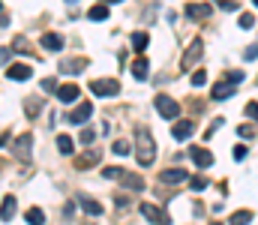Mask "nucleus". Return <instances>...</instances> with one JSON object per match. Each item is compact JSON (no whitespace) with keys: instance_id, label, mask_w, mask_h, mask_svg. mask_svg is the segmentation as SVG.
Listing matches in <instances>:
<instances>
[{"instance_id":"f257e3e1","label":"nucleus","mask_w":258,"mask_h":225,"mask_svg":"<svg viewBox=\"0 0 258 225\" xmlns=\"http://www.w3.org/2000/svg\"><path fill=\"white\" fill-rule=\"evenodd\" d=\"M135 159H138L141 168H150L156 162V144H153V138L144 126H138V132H135Z\"/></svg>"},{"instance_id":"39448f33","label":"nucleus","mask_w":258,"mask_h":225,"mask_svg":"<svg viewBox=\"0 0 258 225\" xmlns=\"http://www.w3.org/2000/svg\"><path fill=\"white\" fill-rule=\"evenodd\" d=\"M201 54H204V42H201V39H192V42H189V48L183 51V60H180V66H183V69H192L195 63L201 60Z\"/></svg>"},{"instance_id":"473e14b6","label":"nucleus","mask_w":258,"mask_h":225,"mask_svg":"<svg viewBox=\"0 0 258 225\" xmlns=\"http://www.w3.org/2000/svg\"><path fill=\"white\" fill-rule=\"evenodd\" d=\"M120 174H123L120 168H102V177H105V180H117Z\"/></svg>"},{"instance_id":"2f4dec72","label":"nucleus","mask_w":258,"mask_h":225,"mask_svg":"<svg viewBox=\"0 0 258 225\" xmlns=\"http://www.w3.org/2000/svg\"><path fill=\"white\" fill-rule=\"evenodd\" d=\"M93 138H96V135H93V129H84V132L78 135V141H81L84 147H87V144H93Z\"/></svg>"},{"instance_id":"7c9ffc66","label":"nucleus","mask_w":258,"mask_h":225,"mask_svg":"<svg viewBox=\"0 0 258 225\" xmlns=\"http://www.w3.org/2000/svg\"><path fill=\"white\" fill-rule=\"evenodd\" d=\"M39 108H42V105H39L36 99H27V111H30L27 117H39Z\"/></svg>"},{"instance_id":"2eb2a0df","label":"nucleus","mask_w":258,"mask_h":225,"mask_svg":"<svg viewBox=\"0 0 258 225\" xmlns=\"http://www.w3.org/2000/svg\"><path fill=\"white\" fill-rule=\"evenodd\" d=\"M39 42H42L45 51H60V48H63V36H60V33H42Z\"/></svg>"},{"instance_id":"ea45409f","label":"nucleus","mask_w":258,"mask_h":225,"mask_svg":"<svg viewBox=\"0 0 258 225\" xmlns=\"http://www.w3.org/2000/svg\"><path fill=\"white\" fill-rule=\"evenodd\" d=\"M60 213H63V219H72V216H75V204H63Z\"/></svg>"},{"instance_id":"b1692460","label":"nucleus","mask_w":258,"mask_h":225,"mask_svg":"<svg viewBox=\"0 0 258 225\" xmlns=\"http://www.w3.org/2000/svg\"><path fill=\"white\" fill-rule=\"evenodd\" d=\"M87 18H90V21H105V18H108V6H105V3L93 6V9L87 12Z\"/></svg>"},{"instance_id":"f704fd0d","label":"nucleus","mask_w":258,"mask_h":225,"mask_svg":"<svg viewBox=\"0 0 258 225\" xmlns=\"http://www.w3.org/2000/svg\"><path fill=\"white\" fill-rule=\"evenodd\" d=\"M225 12H237V0H216Z\"/></svg>"},{"instance_id":"4be33fe9","label":"nucleus","mask_w":258,"mask_h":225,"mask_svg":"<svg viewBox=\"0 0 258 225\" xmlns=\"http://www.w3.org/2000/svg\"><path fill=\"white\" fill-rule=\"evenodd\" d=\"M147 42H150V36H147L144 30H138V33H132V48H135L138 54H141V51L147 48Z\"/></svg>"},{"instance_id":"aec40b11","label":"nucleus","mask_w":258,"mask_h":225,"mask_svg":"<svg viewBox=\"0 0 258 225\" xmlns=\"http://www.w3.org/2000/svg\"><path fill=\"white\" fill-rule=\"evenodd\" d=\"M84 66H87V60H84V57H72V60H63V63H60V69H63L66 75L84 72Z\"/></svg>"},{"instance_id":"4c0bfd02","label":"nucleus","mask_w":258,"mask_h":225,"mask_svg":"<svg viewBox=\"0 0 258 225\" xmlns=\"http://www.w3.org/2000/svg\"><path fill=\"white\" fill-rule=\"evenodd\" d=\"M225 81H231V84H240V81H243V72H240V69H234V72H228V78H225Z\"/></svg>"},{"instance_id":"7ed1b4c3","label":"nucleus","mask_w":258,"mask_h":225,"mask_svg":"<svg viewBox=\"0 0 258 225\" xmlns=\"http://www.w3.org/2000/svg\"><path fill=\"white\" fill-rule=\"evenodd\" d=\"M153 105H156V111H159L165 120H174V117L180 114V105H177L171 96H165V93H159V96L153 99Z\"/></svg>"},{"instance_id":"f03ea898","label":"nucleus","mask_w":258,"mask_h":225,"mask_svg":"<svg viewBox=\"0 0 258 225\" xmlns=\"http://www.w3.org/2000/svg\"><path fill=\"white\" fill-rule=\"evenodd\" d=\"M30 153H33V135L24 132V135H18V138L12 141V156H15L18 162H30Z\"/></svg>"},{"instance_id":"a211bd4d","label":"nucleus","mask_w":258,"mask_h":225,"mask_svg":"<svg viewBox=\"0 0 258 225\" xmlns=\"http://www.w3.org/2000/svg\"><path fill=\"white\" fill-rule=\"evenodd\" d=\"M216 102H222V99H228V96H234V84L231 81H219L216 87H213V93H210Z\"/></svg>"},{"instance_id":"412c9836","label":"nucleus","mask_w":258,"mask_h":225,"mask_svg":"<svg viewBox=\"0 0 258 225\" xmlns=\"http://www.w3.org/2000/svg\"><path fill=\"white\" fill-rule=\"evenodd\" d=\"M117 180H123V186H126L129 192H141V189H144V180H141L138 174H120Z\"/></svg>"},{"instance_id":"79ce46f5","label":"nucleus","mask_w":258,"mask_h":225,"mask_svg":"<svg viewBox=\"0 0 258 225\" xmlns=\"http://www.w3.org/2000/svg\"><path fill=\"white\" fill-rule=\"evenodd\" d=\"M234 159H246V147H243V144L234 147Z\"/></svg>"},{"instance_id":"f3484780","label":"nucleus","mask_w":258,"mask_h":225,"mask_svg":"<svg viewBox=\"0 0 258 225\" xmlns=\"http://www.w3.org/2000/svg\"><path fill=\"white\" fill-rule=\"evenodd\" d=\"M147 75H150V63L144 57H135L132 60V78L135 81H147Z\"/></svg>"},{"instance_id":"a18cd8bd","label":"nucleus","mask_w":258,"mask_h":225,"mask_svg":"<svg viewBox=\"0 0 258 225\" xmlns=\"http://www.w3.org/2000/svg\"><path fill=\"white\" fill-rule=\"evenodd\" d=\"M210 225H222V222H210Z\"/></svg>"},{"instance_id":"5701e85b","label":"nucleus","mask_w":258,"mask_h":225,"mask_svg":"<svg viewBox=\"0 0 258 225\" xmlns=\"http://www.w3.org/2000/svg\"><path fill=\"white\" fill-rule=\"evenodd\" d=\"M24 219H27L30 225H45V213H42L39 207H30V210L24 213Z\"/></svg>"},{"instance_id":"bb28decb","label":"nucleus","mask_w":258,"mask_h":225,"mask_svg":"<svg viewBox=\"0 0 258 225\" xmlns=\"http://www.w3.org/2000/svg\"><path fill=\"white\" fill-rule=\"evenodd\" d=\"M189 183H192V189H195V192L207 189V177H201V174H198V177H189Z\"/></svg>"},{"instance_id":"9b49d317","label":"nucleus","mask_w":258,"mask_h":225,"mask_svg":"<svg viewBox=\"0 0 258 225\" xmlns=\"http://www.w3.org/2000/svg\"><path fill=\"white\" fill-rule=\"evenodd\" d=\"M192 132H195V123H192V120H174V126H171V135H174L177 141L189 138Z\"/></svg>"},{"instance_id":"20e7f679","label":"nucleus","mask_w":258,"mask_h":225,"mask_svg":"<svg viewBox=\"0 0 258 225\" xmlns=\"http://www.w3.org/2000/svg\"><path fill=\"white\" fill-rule=\"evenodd\" d=\"M90 90H93L96 96H117V93H120V81H117V78H96V81L90 84Z\"/></svg>"},{"instance_id":"dca6fc26","label":"nucleus","mask_w":258,"mask_h":225,"mask_svg":"<svg viewBox=\"0 0 258 225\" xmlns=\"http://www.w3.org/2000/svg\"><path fill=\"white\" fill-rule=\"evenodd\" d=\"M78 204L84 207V213H90V216H102V204L96 201V198H87L84 192L78 195Z\"/></svg>"},{"instance_id":"e433bc0d","label":"nucleus","mask_w":258,"mask_h":225,"mask_svg":"<svg viewBox=\"0 0 258 225\" xmlns=\"http://www.w3.org/2000/svg\"><path fill=\"white\" fill-rule=\"evenodd\" d=\"M246 117H252L258 123V102H249V105H246Z\"/></svg>"},{"instance_id":"9d476101","label":"nucleus","mask_w":258,"mask_h":225,"mask_svg":"<svg viewBox=\"0 0 258 225\" xmlns=\"http://www.w3.org/2000/svg\"><path fill=\"white\" fill-rule=\"evenodd\" d=\"M210 12H213L210 3H186V18L201 21V18H210Z\"/></svg>"},{"instance_id":"ddd939ff","label":"nucleus","mask_w":258,"mask_h":225,"mask_svg":"<svg viewBox=\"0 0 258 225\" xmlns=\"http://www.w3.org/2000/svg\"><path fill=\"white\" fill-rule=\"evenodd\" d=\"M96 162H99V150L90 147V150H84V153L75 159V168H81V171H84V168H93Z\"/></svg>"},{"instance_id":"c9c22d12","label":"nucleus","mask_w":258,"mask_h":225,"mask_svg":"<svg viewBox=\"0 0 258 225\" xmlns=\"http://www.w3.org/2000/svg\"><path fill=\"white\" fill-rule=\"evenodd\" d=\"M39 87H42V90H57V81H54V78H42Z\"/></svg>"},{"instance_id":"393cba45","label":"nucleus","mask_w":258,"mask_h":225,"mask_svg":"<svg viewBox=\"0 0 258 225\" xmlns=\"http://www.w3.org/2000/svg\"><path fill=\"white\" fill-rule=\"evenodd\" d=\"M252 222V210H237V213H231V222L228 225H246Z\"/></svg>"},{"instance_id":"a878e982","label":"nucleus","mask_w":258,"mask_h":225,"mask_svg":"<svg viewBox=\"0 0 258 225\" xmlns=\"http://www.w3.org/2000/svg\"><path fill=\"white\" fill-rule=\"evenodd\" d=\"M57 150H60L63 156H69V153L75 150V141H72L69 135H60V138H57Z\"/></svg>"},{"instance_id":"1a4fd4ad","label":"nucleus","mask_w":258,"mask_h":225,"mask_svg":"<svg viewBox=\"0 0 258 225\" xmlns=\"http://www.w3.org/2000/svg\"><path fill=\"white\" fill-rule=\"evenodd\" d=\"M189 159H192L198 168H210L213 165V153L204 147H189Z\"/></svg>"},{"instance_id":"4468645a","label":"nucleus","mask_w":258,"mask_h":225,"mask_svg":"<svg viewBox=\"0 0 258 225\" xmlns=\"http://www.w3.org/2000/svg\"><path fill=\"white\" fill-rule=\"evenodd\" d=\"M30 75H33V69L24 66V63H12V66L6 69V78H9V81H27Z\"/></svg>"},{"instance_id":"49530a36","label":"nucleus","mask_w":258,"mask_h":225,"mask_svg":"<svg viewBox=\"0 0 258 225\" xmlns=\"http://www.w3.org/2000/svg\"><path fill=\"white\" fill-rule=\"evenodd\" d=\"M111 3H120V0H111Z\"/></svg>"},{"instance_id":"c85d7f7f","label":"nucleus","mask_w":258,"mask_h":225,"mask_svg":"<svg viewBox=\"0 0 258 225\" xmlns=\"http://www.w3.org/2000/svg\"><path fill=\"white\" fill-rule=\"evenodd\" d=\"M237 135H240V138H252V135H255V126L243 123V126H237Z\"/></svg>"},{"instance_id":"423d86ee","label":"nucleus","mask_w":258,"mask_h":225,"mask_svg":"<svg viewBox=\"0 0 258 225\" xmlns=\"http://www.w3.org/2000/svg\"><path fill=\"white\" fill-rule=\"evenodd\" d=\"M90 117H93V102H87V99H84V102H78L72 114H66V120H69V123H87Z\"/></svg>"},{"instance_id":"72a5a7b5","label":"nucleus","mask_w":258,"mask_h":225,"mask_svg":"<svg viewBox=\"0 0 258 225\" xmlns=\"http://www.w3.org/2000/svg\"><path fill=\"white\" fill-rule=\"evenodd\" d=\"M204 81H207V72H204V69H195V72H192V84H195V87H201Z\"/></svg>"},{"instance_id":"0eeeda50","label":"nucleus","mask_w":258,"mask_h":225,"mask_svg":"<svg viewBox=\"0 0 258 225\" xmlns=\"http://www.w3.org/2000/svg\"><path fill=\"white\" fill-rule=\"evenodd\" d=\"M138 210H141V216H144L147 222H153V225H171V216H168V213H162V210H156L153 204H141Z\"/></svg>"},{"instance_id":"6e6552de","label":"nucleus","mask_w":258,"mask_h":225,"mask_svg":"<svg viewBox=\"0 0 258 225\" xmlns=\"http://www.w3.org/2000/svg\"><path fill=\"white\" fill-rule=\"evenodd\" d=\"M186 180H189V174L183 168H165V171H159V183H186Z\"/></svg>"},{"instance_id":"f8f14e48","label":"nucleus","mask_w":258,"mask_h":225,"mask_svg":"<svg viewBox=\"0 0 258 225\" xmlns=\"http://www.w3.org/2000/svg\"><path fill=\"white\" fill-rule=\"evenodd\" d=\"M54 93H57L60 102H75V99L81 96V87H78V84H60Z\"/></svg>"},{"instance_id":"cd10ccee","label":"nucleus","mask_w":258,"mask_h":225,"mask_svg":"<svg viewBox=\"0 0 258 225\" xmlns=\"http://www.w3.org/2000/svg\"><path fill=\"white\" fill-rule=\"evenodd\" d=\"M252 24H255V15H252V12H243V15H240V27H243V30H249Z\"/></svg>"},{"instance_id":"6ab92c4d","label":"nucleus","mask_w":258,"mask_h":225,"mask_svg":"<svg viewBox=\"0 0 258 225\" xmlns=\"http://www.w3.org/2000/svg\"><path fill=\"white\" fill-rule=\"evenodd\" d=\"M15 207H18L15 195H6V198H3V204H0V219H3V222H9V219L15 216Z\"/></svg>"},{"instance_id":"37998d69","label":"nucleus","mask_w":258,"mask_h":225,"mask_svg":"<svg viewBox=\"0 0 258 225\" xmlns=\"http://www.w3.org/2000/svg\"><path fill=\"white\" fill-rule=\"evenodd\" d=\"M3 144H6V135H0V147H3Z\"/></svg>"},{"instance_id":"de8ad7c7","label":"nucleus","mask_w":258,"mask_h":225,"mask_svg":"<svg viewBox=\"0 0 258 225\" xmlns=\"http://www.w3.org/2000/svg\"><path fill=\"white\" fill-rule=\"evenodd\" d=\"M252 3H255V6H258V0H252Z\"/></svg>"},{"instance_id":"a19ab883","label":"nucleus","mask_w":258,"mask_h":225,"mask_svg":"<svg viewBox=\"0 0 258 225\" xmlns=\"http://www.w3.org/2000/svg\"><path fill=\"white\" fill-rule=\"evenodd\" d=\"M9 57H12V51H9V48H0V66H6Z\"/></svg>"},{"instance_id":"c756f323","label":"nucleus","mask_w":258,"mask_h":225,"mask_svg":"<svg viewBox=\"0 0 258 225\" xmlns=\"http://www.w3.org/2000/svg\"><path fill=\"white\" fill-rule=\"evenodd\" d=\"M129 150H132V144H129V141H114V153H117V156H126Z\"/></svg>"},{"instance_id":"c03bdc74","label":"nucleus","mask_w":258,"mask_h":225,"mask_svg":"<svg viewBox=\"0 0 258 225\" xmlns=\"http://www.w3.org/2000/svg\"><path fill=\"white\" fill-rule=\"evenodd\" d=\"M66 3H69V6H75V3H78V0H66Z\"/></svg>"},{"instance_id":"58836bf2","label":"nucleus","mask_w":258,"mask_h":225,"mask_svg":"<svg viewBox=\"0 0 258 225\" xmlns=\"http://www.w3.org/2000/svg\"><path fill=\"white\" fill-rule=\"evenodd\" d=\"M243 57H246V60H255L258 57V45H249V48L243 51Z\"/></svg>"}]
</instances>
